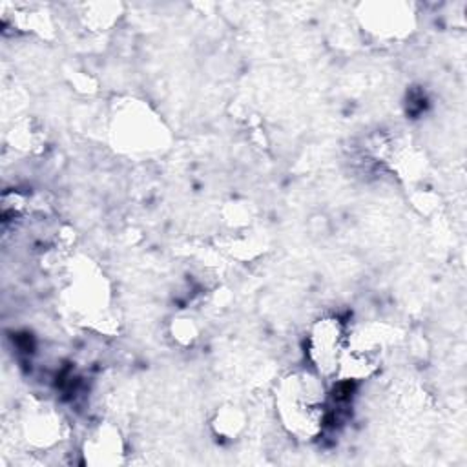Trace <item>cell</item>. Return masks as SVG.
Masks as SVG:
<instances>
[{"mask_svg": "<svg viewBox=\"0 0 467 467\" xmlns=\"http://www.w3.org/2000/svg\"><path fill=\"white\" fill-rule=\"evenodd\" d=\"M347 348L345 330L336 317H323L312 328L308 337V354L319 374L337 370L341 356Z\"/></svg>", "mask_w": 467, "mask_h": 467, "instance_id": "6da1fadb", "label": "cell"}]
</instances>
